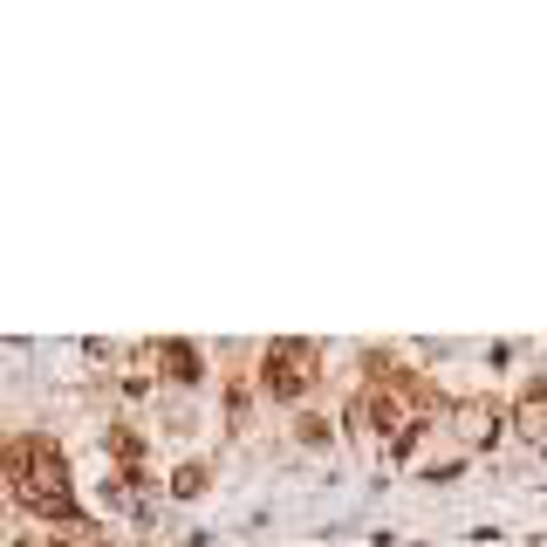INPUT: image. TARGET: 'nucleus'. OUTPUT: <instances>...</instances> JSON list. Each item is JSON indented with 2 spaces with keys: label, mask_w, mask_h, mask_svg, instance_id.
Masks as SVG:
<instances>
[{
  "label": "nucleus",
  "mask_w": 547,
  "mask_h": 547,
  "mask_svg": "<svg viewBox=\"0 0 547 547\" xmlns=\"http://www.w3.org/2000/svg\"><path fill=\"white\" fill-rule=\"evenodd\" d=\"M308 370H315V349H308V343H281V349H267V391L301 397V391H308Z\"/></svg>",
  "instance_id": "f03ea898"
},
{
  "label": "nucleus",
  "mask_w": 547,
  "mask_h": 547,
  "mask_svg": "<svg viewBox=\"0 0 547 547\" xmlns=\"http://www.w3.org/2000/svg\"><path fill=\"white\" fill-rule=\"evenodd\" d=\"M0 466H7V479H14L21 500H34V506H62L69 479H62V458H55V445H42V438H14V445L0 452Z\"/></svg>",
  "instance_id": "f257e3e1"
}]
</instances>
